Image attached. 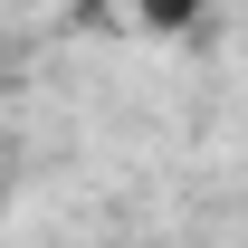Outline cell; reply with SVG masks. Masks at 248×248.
<instances>
[{"label":"cell","mask_w":248,"mask_h":248,"mask_svg":"<svg viewBox=\"0 0 248 248\" xmlns=\"http://www.w3.org/2000/svg\"><path fill=\"white\" fill-rule=\"evenodd\" d=\"M210 19V0H134V29H153V38H182Z\"/></svg>","instance_id":"1"}]
</instances>
